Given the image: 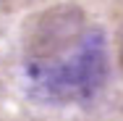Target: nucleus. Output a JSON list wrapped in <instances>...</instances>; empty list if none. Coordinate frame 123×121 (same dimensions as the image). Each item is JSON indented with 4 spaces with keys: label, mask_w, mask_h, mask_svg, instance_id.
I'll list each match as a JSON object with an SVG mask.
<instances>
[{
    "label": "nucleus",
    "mask_w": 123,
    "mask_h": 121,
    "mask_svg": "<svg viewBox=\"0 0 123 121\" xmlns=\"http://www.w3.org/2000/svg\"><path fill=\"white\" fill-rule=\"evenodd\" d=\"M26 3H31V0H5L8 8H18V5H26Z\"/></svg>",
    "instance_id": "obj_4"
},
{
    "label": "nucleus",
    "mask_w": 123,
    "mask_h": 121,
    "mask_svg": "<svg viewBox=\"0 0 123 121\" xmlns=\"http://www.w3.org/2000/svg\"><path fill=\"white\" fill-rule=\"evenodd\" d=\"M105 76H107V53H105L102 34L94 32V37L84 42V48L79 50V55L71 63L58 66L42 79V87L55 100L92 97L102 87Z\"/></svg>",
    "instance_id": "obj_2"
},
{
    "label": "nucleus",
    "mask_w": 123,
    "mask_h": 121,
    "mask_svg": "<svg viewBox=\"0 0 123 121\" xmlns=\"http://www.w3.org/2000/svg\"><path fill=\"white\" fill-rule=\"evenodd\" d=\"M86 16L74 3H58L24 24V50L34 61H55L81 42Z\"/></svg>",
    "instance_id": "obj_1"
},
{
    "label": "nucleus",
    "mask_w": 123,
    "mask_h": 121,
    "mask_svg": "<svg viewBox=\"0 0 123 121\" xmlns=\"http://www.w3.org/2000/svg\"><path fill=\"white\" fill-rule=\"evenodd\" d=\"M115 45H118V61H121V66H123V24H121V29H118Z\"/></svg>",
    "instance_id": "obj_3"
}]
</instances>
